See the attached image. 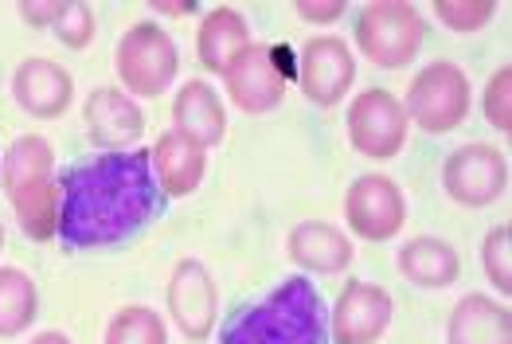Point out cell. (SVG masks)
<instances>
[{
  "instance_id": "obj_20",
  "label": "cell",
  "mask_w": 512,
  "mask_h": 344,
  "mask_svg": "<svg viewBox=\"0 0 512 344\" xmlns=\"http://www.w3.org/2000/svg\"><path fill=\"white\" fill-rule=\"evenodd\" d=\"M399 270L407 282L423 286V290H446L458 282V251L446 243V239H434V235H415L399 247Z\"/></svg>"
},
{
  "instance_id": "obj_18",
  "label": "cell",
  "mask_w": 512,
  "mask_h": 344,
  "mask_svg": "<svg viewBox=\"0 0 512 344\" xmlns=\"http://www.w3.org/2000/svg\"><path fill=\"white\" fill-rule=\"evenodd\" d=\"M149 161H153V176H157V188L169 192V196H192L208 172V157L196 141L180 137L176 129L165 133L157 141V149H149Z\"/></svg>"
},
{
  "instance_id": "obj_13",
  "label": "cell",
  "mask_w": 512,
  "mask_h": 344,
  "mask_svg": "<svg viewBox=\"0 0 512 344\" xmlns=\"http://www.w3.org/2000/svg\"><path fill=\"white\" fill-rule=\"evenodd\" d=\"M391 313H395V301L384 286L348 282L333 313V337L337 344H376L391 325Z\"/></svg>"
},
{
  "instance_id": "obj_14",
  "label": "cell",
  "mask_w": 512,
  "mask_h": 344,
  "mask_svg": "<svg viewBox=\"0 0 512 344\" xmlns=\"http://www.w3.org/2000/svg\"><path fill=\"white\" fill-rule=\"evenodd\" d=\"M83 118H86V133L94 145H102L106 153H122L126 145H133L141 133H145V114L141 106L114 90V86H94L90 98L83 106Z\"/></svg>"
},
{
  "instance_id": "obj_11",
  "label": "cell",
  "mask_w": 512,
  "mask_h": 344,
  "mask_svg": "<svg viewBox=\"0 0 512 344\" xmlns=\"http://www.w3.org/2000/svg\"><path fill=\"white\" fill-rule=\"evenodd\" d=\"M215 282L200 258H180L169 278V313L188 341H208L215 329Z\"/></svg>"
},
{
  "instance_id": "obj_5",
  "label": "cell",
  "mask_w": 512,
  "mask_h": 344,
  "mask_svg": "<svg viewBox=\"0 0 512 344\" xmlns=\"http://www.w3.org/2000/svg\"><path fill=\"white\" fill-rule=\"evenodd\" d=\"M403 114L419 129H427V133L458 129L470 118V75L450 59L427 63L407 86Z\"/></svg>"
},
{
  "instance_id": "obj_22",
  "label": "cell",
  "mask_w": 512,
  "mask_h": 344,
  "mask_svg": "<svg viewBox=\"0 0 512 344\" xmlns=\"http://www.w3.org/2000/svg\"><path fill=\"white\" fill-rule=\"evenodd\" d=\"M36 305V282L16 266H0V337H20L36 321Z\"/></svg>"
},
{
  "instance_id": "obj_9",
  "label": "cell",
  "mask_w": 512,
  "mask_h": 344,
  "mask_svg": "<svg viewBox=\"0 0 512 344\" xmlns=\"http://www.w3.org/2000/svg\"><path fill=\"white\" fill-rule=\"evenodd\" d=\"M344 223L368 243L395 239L403 231V223H407V200H403L399 184L384 172L356 176L348 196H344Z\"/></svg>"
},
{
  "instance_id": "obj_28",
  "label": "cell",
  "mask_w": 512,
  "mask_h": 344,
  "mask_svg": "<svg viewBox=\"0 0 512 344\" xmlns=\"http://www.w3.org/2000/svg\"><path fill=\"white\" fill-rule=\"evenodd\" d=\"M67 0H20V20L32 28H55Z\"/></svg>"
},
{
  "instance_id": "obj_27",
  "label": "cell",
  "mask_w": 512,
  "mask_h": 344,
  "mask_svg": "<svg viewBox=\"0 0 512 344\" xmlns=\"http://www.w3.org/2000/svg\"><path fill=\"white\" fill-rule=\"evenodd\" d=\"M485 118L493 129L512 133V67H501L485 86Z\"/></svg>"
},
{
  "instance_id": "obj_26",
  "label": "cell",
  "mask_w": 512,
  "mask_h": 344,
  "mask_svg": "<svg viewBox=\"0 0 512 344\" xmlns=\"http://www.w3.org/2000/svg\"><path fill=\"white\" fill-rule=\"evenodd\" d=\"M55 40L63 43V47H71V51H83L86 43L94 40V12H90V4L83 0H67L63 4V16L55 20Z\"/></svg>"
},
{
  "instance_id": "obj_2",
  "label": "cell",
  "mask_w": 512,
  "mask_h": 344,
  "mask_svg": "<svg viewBox=\"0 0 512 344\" xmlns=\"http://www.w3.org/2000/svg\"><path fill=\"white\" fill-rule=\"evenodd\" d=\"M325 301L309 278H286L255 305H239L219 344H325Z\"/></svg>"
},
{
  "instance_id": "obj_31",
  "label": "cell",
  "mask_w": 512,
  "mask_h": 344,
  "mask_svg": "<svg viewBox=\"0 0 512 344\" xmlns=\"http://www.w3.org/2000/svg\"><path fill=\"white\" fill-rule=\"evenodd\" d=\"M32 344H75L67 333H55V329H47V333H40V337H32Z\"/></svg>"
},
{
  "instance_id": "obj_19",
  "label": "cell",
  "mask_w": 512,
  "mask_h": 344,
  "mask_svg": "<svg viewBox=\"0 0 512 344\" xmlns=\"http://www.w3.org/2000/svg\"><path fill=\"white\" fill-rule=\"evenodd\" d=\"M352 243L348 235L337 231L333 223L321 219H305L290 231V258L298 262L301 270L313 274H341L344 266H352Z\"/></svg>"
},
{
  "instance_id": "obj_24",
  "label": "cell",
  "mask_w": 512,
  "mask_h": 344,
  "mask_svg": "<svg viewBox=\"0 0 512 344\" xmlns=\"http://www.w3.org/2000/svg\"><path fill=\"white\" fill-rule=\"evenodd\" d=\"M434 16L458 32V36H473L481 32L493 16H497V4L493 0H434Z\"/></svg>"
},
{
  "instance_id": "obj_30",
  "label": "cell",
  "mask_w": 512,
  "mask_h": 344,
  "mask_svg": "<svg viewBox=\"0 0 512 344\" xmlns=\"http://www.w3.org/2000/svg\"><path fill=\"white\" fill-rule=\"evenodd\" d=\"M153 12L157 16H192L196 12V0H188V4H161V0H153Z\"/></svg>"
},
{
  "instance_id": "obj_23",
  "label": "cell",
  "mask_w": 512,
  "mask_h": 344,
  "mask_svg": "<svg viewBox=\"0 0 512 344\" xmlns=\"http://www.w3.org/2000/svg\"><path fill=\"white\" fill-rule=\"evenodd\" d=\"M106 344H169L165 321L149 305H126L106 325Z\"/></svg>"
},
{
  "instance_id": "obj_10",
  "label": "cell",
  "mask_w": 512,
  "mask_h": 344,
  "mask_svg": "<svg viewBox=\"0 0 512 344\" xmlns=\"http://www.w3.org/2000/svg\"><path fill=\"white\" fill-rule=\"evenodd\" d=\"M301 90L313 106H337L356 83V59L337 36H313L298 55Z\"/></svg>"
},
{
  "instance_id": "obj_4",
  "label": "cell",
  "mask_w": 512,
  "mask_h": 344,
  "mask_svg": "<svg viewBox=\"0 0 512 344\" xmlns=\"http://www.w3.org/2000/svg\"><path fill=\"white\" fill-rule=\"evenodd\" d=\"M427 40V24L415 4L403 0H376L360 8L356 16V47L376 63V67H407Z\"/></svg>"
},
{
  "instance_id": "obj_21",
  "label": "cell",
  "mask_w": 512,
  "mask_h": 344,
  "mask_svg": "<svg viewBox=\"0 0 512 344\" xmlns=\"http://www.w3.org/2000/svg\"><path fill=\"white\" fill-rule=\"evenodd\" d=\"M247 47H251V28H247L243 12H235V8H212V12L204 16L196 51H200V63H204L208 71L227 75V67H231Z\"/></svg>"
},
{
  "instance_id": "obj_7",
  "label": "cell",
  "mask_w": 512,
  "mask_h": 344,
  "mask_svg": "<svg viewBox=\"0 0 512 344\" xmlns=\"http://www.w3.org/2000/svg\"><path fill=\"white\" fill-rule=\"evenodd\" d=\"M348 141H352L356 153H364L372 161L399 157V149L407 145L403 102L384 86H372V90L356 94L352 106H348Z\"/></svg>"
},
{
  "instance_id": "obj_17",
  "label": "cell",
  "mask_w": 512,
  "mask_h": 344,
  "mask_svg": "<svg viewBox=\"0 0 512 344\" xmlns=\"http://www.w3.org/2000/svg\"><path fill=\"white\" fill-rule=\"evenodd\" d=\"M446 344H512L509 305L485 294H466L450 313Z\"/></svg>"
},
{
  "instance_id": "obj_29",
  "label": "cell",
  "mask_w": 512,
  "mask_h": 344,
  "mask_svg": "<svg viewBox=\"0 0 512 344\" xmlns=\"http://www.w3.org/2000/svg\"><path fill=\"white\" fill-rule=\"evenodd\" d=\"M298 16L309 24H333L344 16V0H329V4H317V0H298Z\"/></svg>"
},
{
  "instance_id": "obj_6",
  "label": "cell",
  "mask_w": 512,
  "mask_h": 344,
  "mask_svg": "<svg viewBox=\"0 0 512 344\" xmlns=\"http://www.w3.org/2000/svg\"><path fill=\"white\" fill-rule=\"evenodd\" d=\"M114 67H118V79H122L129 94L157 98L176 79V67H180L176 63V43H172V36L161 24L141 20V24H133L126 36L118 40Z\"/></svg>"
},
{
  "instance_id": "obj_16",
  "label": "cell",
  "mask_w": 512,
  "mask_h": 344,
  "mask_svg": "<svg viewBox=\"0 0 512 344\" xmlns=\"http://www.w3.org/2000/svg\"><path fill=\"white\" fill-rule=\"evenodd\" d=\"M172 122L176 133L196 141L200 149H212L227 137V114H223V102L212 86L204 79H188V83L176 90V102H172Z\"/></svg>"
},
{
  "instance_id": "obj_32",
  "label": "cell",
  "mask_w": 512,
  "mask_h": 344,
  "mask_svg": "<svg viewBox=\"0 0 512 344\" xmlns=\"http://www.w3.org/2000/svg\"><path fill=\"white\" fill-rule=\"evenodd\" d=\"M0 247H4V227H0Z\"/></svg>"
},
{
  "instance_id": "obj_15",
  "label": "cell",
  "mask_w": 512,
  "mask_h": 344,
  "mask_svg": "<svg viewBox=\"0 0 512 344\" xmlns=\"http://www.w3.org/2000/svg\"><path fill=\"white\" fill-rule=\"evenodd\" d=\"M12 94L20 102L24 114L32 118H59L67 106H71V94H75V83L71 75L51 63V59H24L12 75Z\"/></svg>"
},
{
  "instance_id": "obj_25",
  "label": "cell",
  "mask_w": 512,
  "mask_h": 344,
  "mask_svg": "<svg viewBox=\"0 0 512 344\" xmlns=\"http://www.w3.org/2000/svg\"><path fill=\"white\" fill-rule=\"evenodd\" d=\"M481 262H485V274L489 282L501 290V294H512V227L501 223L485 235V247H481Z\"/></svg>"
},
{
  "instance_id": "obj_12",
  "label": "cell",
  "mask_w": 512,
  "mask_h": 344,
  "mask_svg": "<svg viewBox=\"0 0 512 344\" xmlns=\"http://www.w3.org/2000/svg\"><path fill=\"white\" fill-rule=\"evenodd\" d=\"M227 94L239 110L247 114H266L282 102L286 94V75L278 71V59H274V47H262L251 43L231 67H227Z\"/></svg>"
},
{
  "instance_id": "obj_8",
  "label": "cell",
  "mask_w": 512,
  "mask_h": 344,
  "mask_svg": "<svg viewBox=\"0 0 512 344\" xmlns=\"http://www.w3.org/2000/svg\"><path fill=\"white\" fill-rule=\"evenodd\" d=\"M442 188L462 208H485V204L505 196V188H509V161H505L501 149L481 145V141L458 145L446 157V165H442Z\"/></svg>"
},
{
  "instance_id": "obj_3",
  "label": "cell",
  "mask_w": 512,
  "mask_h": 344,
  "mask_svg": "<svg viewBox=\"0 0 512 344\" xmlns=\"http://www.w3.org/2000/svg\"><path fill=\"white\" fill-rule=\"evenodd\" d=\"M55 153L40 133H24L4 153V196L20 219V231L36 243H47L55 235L59 219V188H55Z\"/></svg>"
},
{
  "instance_id": "obj_1",
  "label": "cell",
  "mask_w": 512,
  "mask_h": 344,
  "mask_svg": "<svg viewBox=\"0 0 512 344\" xmlns=\"http://www.w3.org/2000/svg\"><path fill=\"white\" fill-rule=\"evenodd\" d=\"M55 188V235L71 251L126 243L161 212V188L153 176L149 149H122L75 161L55 176Z\"/></svg>"
}]
</instances>
